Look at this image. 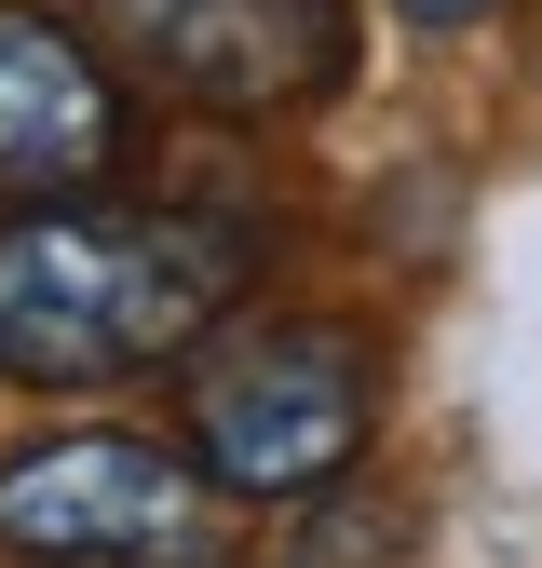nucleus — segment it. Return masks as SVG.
<instances>
[{"mask_svg": "<svg viewBox=\"0 0 542 568\" xmlns=\"http://www.w3.org/2000/svg\"><path fill=\"white\" fill-rule=\"evenodd\" d=\"M244 298L231 217H150V203H14L0 217V379L14 393H109L190 366Z\"/></svg>", "mask_w": 542, "mask_h": 568, "instance_id": "1", "label": "nucleus"}, {"mask_svg": "<svg viewBox=\"0 0 542 568\" xmlns=\"http://www.w3.org/2000/svg\"><path fill=\"white\" fill-rule=\"evenodd\" d=\"M380 366L353 325H258L190 366V447L244 501H339V474L367 460Z\"/></svg>", "mask_w": 542, "mask_h": 568, "instance_id": "2", "label": "nucleus"}, {"mask_svg": "<svg viewBox=\"0 0 542 568\" xmlns=\"http://www.w3.org/2000/svg\"><path fill=\"white\" fill-rule=\"evenodd\" d=\"M203 487L218 474H190L136 434H54L0 460V541L41 568H203L218 555Z\"/></svg>", "mask_w": 542, "mask_h": 568, "instance_id": "3", "label": "nucleus"}, {"mask_svg": "<svg viewBox=\"0 0 542 568\" xmlns=\"http://www.w3.org/2000/svg\"><path fill=\"white\" fill-rule=\"evenodd\" d=\"M96 14L136 54V82H163L177 109H218V122L312 109L353 68V0H96Z\"/></svg>", "mask_w": 542, "mask_h": 568, "instance_id": "4", "label": "nucleus"}, {"mask_svg": "<svg viewBox=\"0 0 542 568\" xmlns=\"http://www.w3.org/2000/svg\"><path fill=\"white\" fill-rule=\"evenodd\" d=\"M109 163H122V82L96 68V41L41 0H0V203H68Z\"/></svg>", "mask_w": 542, "mask_h": 568, "instance_id": "5", "label": "nucleus"}, {"mask_svg": "<svg viewBox=\"0 0 542 568\" xmlns=\"http://www.w3.org/2000/svg\"><path fill=\"white\" fill-rule=\"evenodd\" d=\"M367 528H393V515H380V501H339V528H312L299 568H367Z\"/></svg>", "mask_w": 542, "mask_h": 568, "instance_id": "6", "label": "nucleus"}, {"mask_svg": "<svg viewBox=\"0 0 542 568\" xmlns=\"http://www.w3.org/2000/svg\"><path fill=\"white\" fill-rule=\"evenodd\" d=\"M406 28H474V14H502V0H393Z\"/></svg>", "mask_w": 542, "mask_h": 568, "instance_id": "7", "label": "nucleus"}]
</instances>
